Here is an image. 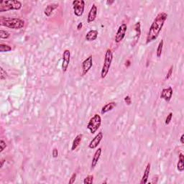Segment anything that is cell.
Here are the masks:
<instances>
[{"mask_svg": "<svg viewBox=\"0 0 184 184\" xmlns=\"http://www.w3.org/2000/svg\"><path fill=\"white\" fill-rule=\"evenodd\" d=\"M167 18L168 14L165 12H161L156 16L153 23L150 25L149 31L148 33L147 37H146V44H149L150 43L153 42L158 38Z\"/></svg>", "mask_w": 184, "mask_h": 184, "instance_id": "cell-1", "label": "cell"}, {"mask_svg": "<svg viewBox=\"0 0 184 184\" xmlns=\"http://www.w3.org/2000/svg\"><path fill=\"white\" fill-rule=\"evenodd\" d=\"M25 21L19 18H11V17H0V25L8 28L19 30L25 27Z\"/></svg>", "mask_w": 184, "mask_h": 184, "instance_id": "cell-2", "label": "cell"}, {"mask_svg": "<svg viewBox=\"0 0 184 184\" xmlns=\"http://www.w3.org/2000/svg\"><path fill=\"white\" fill-rule=\"evenodd\" d=\"M23 7V4L17 0L7 1L2 0L0 2V12H5L10 10H19Z\"/></svg>", "mask_w": 184, "mask_h": 184, "instance_id": "cell-3", "label": "cell"}, {"mask_svg": "<svg viewBox=\"0 0 184 184\" xmlns=\"http://www.w3.org/2000/svg\"><path fill=\"white\" fill-rule=\"evenodd\" d=\"M112 61H113V53H112V50L111 49L108 48L106 50L104 64H103L102 71H101V77H102V78H106V76H107L111 66H112Z\"/></svg>", "mask_w": 184, "mask_h": 184, "instance_id": "cell-4", "label": "cell"}, {"mask_svg": "<svg viewBox=\"0 0 184 184\" xmlns=\"http://www.w3.org/2000/svg\"><path fill=\"white\" fill-rule=\"evenodd\" d=\"M101 124H102V117L98 114H96L89 121L87 124V129L89 130L91 133L94 134L99 129Z\"/></svg>", "mask_w": 184, "mask_h": 184, "instance_id": "cell-5", "label": "cell"}, {"mask_svg": "<svg viewBox=\"0 0 184 184\" xmlns=\"http://www.w3.org/2000/svg\"><path fill=\"white\" fill-rule=\"evenodd\" d=\"M72 5L74 15L77 17H82L84 12L85 2L84 0H74Z\"/></svg>", "mask_w": 184, "mask_h": 184, "instance_id": "cell-6", "label": "cell"}, {"mask_svg": "<svg viewBox=\"0 0 184 184\" xmlns=\"http://www.w3.org/2000/svg\"><path fill=\"white\" fill-rule=\"evenodd\" d=\"M127 30V25L126 23H122L116 31V35H115V43H120L123 40L126 35Z\"/></svg>", "mask_w": 184, "mask_h": 184, "instance_id": "cell-7", "label": "cell"}, {"mask_svg": "<svg viewBox=\"0 0 184 184\" xmlns=\"http://www.w3.org/2000/svg\"><path fill=\"white\" fill-rule=\"evenodd\" d=\"M71 61V51L66 49L63 53V61L62 65H61V69H62L63 73H66L68 70L69 63Z\"/></svg>", "mask_w": 184, "mask_h": 184, "instance_id": "cell-8", "label": "cell"}, {"mask_svg": "<svg viewBox=\"0 0 184 184\" xmlns=\"http://www.w3.org/2000/svg\"><path fill=\"white\" fill-rule=\"evenodd\" d=\"M92 66H93V56L92 55H89L88 58H86L82 62V76H85V75L90 71V69L92 68Z\"/></svg>", "mask_w": 184, "mask_h": 184, "instance_id": "cell-9", "label": "cell"}, {"mask_svg": "<svg viewBox=\"0 0 184 184\" xmlns=\"http://www.w3.org/2000/svg\"><path fill=\"white\" fill-rule=\"evenodd\" d=\"M103 137H104V134H103V132H99V133L92 140V141L90 142V143L89 144V148L92 150L96 149V148L98 147V145L100 144V142L102 140Z\"/></svg>", "mask_w": 184, "mask_h": 184, "instance_id": "cell-10", "label": "cell"}, {"mask_svg": "<svg viewBox=\"0 0 184 184\" xmlns=\"http://www.w3.org/2000/svg\"><path fill=\"white\" fill-rule=\"evenodd\" d=\"M173 92V90L171 86L168 87V88L166 89H163L161 92V98L165 100L166 102H169L172 99Z\"/></svg>", "mask_w": 184, "mask_h": 184, "instance_id": "cell-11", "label": "cell"}, {"mask_svg": "<svg viewBox=\"0 0 184 184\" xmlns=\"http://www.w3.org/2000/svg\"><path fill=\"white\" fill-rule=\"evenodd\" d=\"M98 12V8L96 7L95 4H93L92 7H91L89 12L88 17H87V23H92L94 22L96 18Z\"/></svg>", "mask_w": 184, "mask_h": 184, "instance_id": "cell-12", "label": "cell"}, {"mask_svg": "<svg viewBox=\"0 0 184 184\" xmlns=\"http://www.w3.org/2000/svg\"><path fill=\"white\" fill-rule=\"evenodd\" d=\"M102 149L101 148H98V149L96 150V152L94 153V156H93L92 163H91V170H94V168L96 167V165H97L98 162L100 159L101 155H102Z\"/></svg>", "mask_w": 184, "mask_h": 184, "instance_id": "cell-13", "label": "cell"}, {"mask_svg": "<svg viewBox=\"0 0 184 184\" xmlns=\"http://www.w3.org/2000/svg\"><path fill=\"white\" fill-rule=\"evenodd\" d=\"M150 168H151V164L148 163L146 165L145 171H144L143 175H142L141 181H140V184H145L148 183V180L149 179V175L150 173Z\"/></svg>", "mask_w": 184, "mask_h": 184, "instance_id": "cell-14", "label": "cell"}, {"mask_svg": "<svg viewBox=\"0 0 184 184\" xmlns=\"http://www.w3.org/2000/svg\"><path fill=\"white\" fill-rule=\"evenodd\" d=\"M98 35L99 33L97 30H91L86 33L85 38H86V40L88 41V42H92V41H94L97 39Z\"/></svg>", "mask_w": 184, "mask_h": 184, "instance_id": "cell-15", "label": "cell"}, {"mask_svg": "<svg viewBox=\"0 0 184 184\" xmlns=\"http://www.w3.org/2000/svg\"><path fill=\"white\" fill-rule=\"evenodd\" d=\"M58 6H59L58 4H55V3L49 4L48 5H47V7H45L44 9L45 15L46 16V17H50V16L52 15L53 11L58 7Z\"/></svg>", "mask_w": 184, "mask_h": 184, "instance_id": "cell-16", "label": "cell"}, {"mask_svg": "<svg viewBox=\"0 0 184 184\" xmlns=\"http://www.w3.org/2000/svg\"><path fill=\"white\" fill-rule=\"evenodd\" d=\"M116 104L114 102L108 103V104H105V105L103 106L102 111H101V113H102V114H105L106 113H107V112L112 111L114 107H116Z\"/></svg>", "mask_w": 184, "mask_h": 184, "instance_id": "cell-17", "label": "cell"}, {"mask_svg": "<svg viewBox=\"0 0 184 184\" xmlns=\"http://www.w3.org/2000/svg\"><path fill=\"white\" fill-rule=\"evenodd\" d=\"M82 138H83L82 134H78L76 136L74 141H73L72 146H71V150H72V151H74L75 150H76V148L80 145L81 142H82Z\"/></svg>", "mask_w": 184, "mask_h": 184, "instance_id": "cell-18", "label": "cell"}, {"mask_svg": "<svg viewBox=\"0 0 184 184\" xmlns=\"http://www.w3.org/2000/svg\"><path fill=\"white\" fill-rule=\"evenodd\" d=\"M134 28L136 33L135 37H134V41H135L134 45H135L136 43L138 41V40L140 39V35H141V24H140V22H137V23H135V25H134Z\"/></svg>", "mask_w": 184, "mask_h": 184, "instance_id": "cell-19", "label": "cell"}, {"mask_svg": "<svg viewBox=\"0 0 184 184\" xmlns=\"http://www.w3.org/2000/svg\"><path fill=\"white\" fill-rule=\"evenodd\" d=\"M177 169L179 172H183L184 171V155L181 153L179 154V162L177 163Z\"/></svg>", "mask_w": 184, "mask_h": 184, "instance_id": "cell-20", "label": "cell"}, {"mask_svg": "<svg viewBox=\"0 0 184 184\" xmlns=\"http://www.w3.org/2000/svg\"><path fill=\"white\" fill-rule=\"evenodd\" d=\"M163 40H161L160 41L159 44L158 45L157 50H156V55H157L158 58H161L162 52H163Z\"/></svg>", "mask_w": 184, "mask_h": 184, "instance_id": "cell-21", "label": "cell"}, {"mask_svg": "<svg viewBox=\"0 0 184 184\" xmlns=\"http://www.w3.org/2000/svg\"><path fill=\"white\" fill-rule=\"evenodd\" d=\"M12 50V47L9 46V45L4 44V43H1L0 44V52L5 53V52H9Z\"/></svg>", "mask_w": 184, "mask_h": 184, "instance_id": "cell-22", "label": "cell"}, {"mask_svg": "<svg viewBox=\"0 0 184 184\" xmlns=\"http://www.w3.org/2000/svg\"><path fill=\"white\" fill-rule=\"evenodd\" d=\"M10 37V34L9 32L4 30H0V38L1 39H7Z\"/></svg>", "mask_w": 184, "mask_h": 184, "instance_id": "cell-23", "label": "cell"}, {"mask_svg": "<svg viewBox=\"0 0 184 184\" xmlns=\"http://www.w3.org/2000/svg\"><path fill=\"white\" fill-rule=\"evenodd\" d=\"M93 182H94V175H88L84 180V184H92L93 183Z\"/></svg>", "mask_w": 184, "mask_h": 184, "instance_id": "cell-24", "label": "cell"}, {"mask_svg": "<svg viewBox=\"0 0 184 184\" xmlns=\"http://www.w3.org/2000/svg\"><path fill=\"white\" fill-rule=\"evenodd\" d=\"M7 78V74L6 72V71H5L2 67H0V79L2 81L5 80Z\"/></svg>", "mask_w": 184, "mask_h": 184, "instance_id": "cell-25", "label": "cell"}, {"mask_svg": "<svg viewBox=\"0 0 184 184\" xmlns=\"http://www.w3.org/2000/svg\"><path fill=\"white\" fill-rule=\"evenodd\" d=\"M173 66H171V67H170V68H169L167 74H166L165 80H168V79H169L170 78H171L172 74H173Z\"/></svg>", "mask_w": 184, "mask_h": 184, "instance_id": "cell-26", "label": "cell"}, {"mask_svg": "<svg viewBox=\"0 0 184 184\" xmlns=\"http://www.w3.org/2000/svg\"><path fill=\"white\" fill-rule=\"evenodd\" d=\"M172 118H173V113L171 112V113H169V114L167 116V117L165 119V125H168V124L171 123Z\"/></svg>", "mask_w": 184, "mask_h": 184, "instance_id": "cell-27", "label": "cell"}, {"mask_svg": "<svg viewBox=\"0 0 184 184\" xmlns=\"http://www.w3.org/2000/svg\"><path fill=\"white\" fill-rule=\"evenodd\" d=\"M0 148H1L0 153H2V152L4 151V150L7 148V144H6V142L4 141L3 140H0Z\"/></svg>", "mask_w": 184, "mask_h": 184, "instance_id": "cell-28", "label": "cell"}, {"mask_svg": "<svg viewBox=\"0 0 184 184\" xmlns=\"http://www.w3.org/2000/svg\"><path fill=\"white\" fill-rule=\"evenodd\" d=\"M76 176H77V174H76V173H73V175H71V179H70V180H69V182H68V183H69V184H72V183H75V181H76Z\"/></svg>", "mask_w": 184, "mask_h": 184, "instance_id": "cell-29", "label": "cell"}, {"mask_svg": "<svg viewBox=\"0 0 184 184\" xmlns=\"http://www.w3.org/2000/svg\"><path fill=\"white\" fill-rule=\"evenodd\" d=\"M124 102H125L126 104H127V105H130V104H132V100L130 96H126L125 97H124Z\"/></svg>", "mask_w": 184, "mask_h": 184, "instance_id": "cell-30", "label": "cell"}, {"mask_svg": "<svg viewBox=\"0 0 184 184\" xmlns=\"http://www.w3.org/2000/svg\"><path fill=\"white\" fill-rule=\"evenodd\" d=\"M52 156H53V158H58V149H57V148H53V150L52 151Z\"/></svg>", "mask_w": 184, "mask_h": 184, "instance_id": "cell-31", "label": "cell"}, {"mask_svg": "<svg viewBox=\"0 0 184 184\" xmlns=\"http://www.w3.org/2000/svg\"><path fill=\"white\" fill-rule=\"evenodd\" d=\"M82 27H83V23H79L78 25H77V30H80L82 28Z\"/></svg>", "mask_w": 184, "mask_h": 184, "instance_id": "cell-32", "label": "cell"}, {"mask_svg": "<svg viewBox=\"0 0 184 184\" xmlns=\"http://www.w3.org/2000/svg\"><path fill=\"white\" fill-rule=\"evenodd\" d=\"M183 139H184V134H183L181 135V138H180V142H181V144H184V141H183Z\"/></svg>", "mask_w": 184, "mask_h": 184, "instance_id": "cell-33", "label": "cell"}, {"mask_svg": "<svg viewBox=\"0 0 184 184\" xmlns=\"http://www.w3.org/2000/svg\"><path fill=\"white\" fill-rule=\"evenodd\" d=\"M5 163V159H2V161H1V165H0V168H2L3 167V165H4V163Z\"/></svg>", "mask_w": 184, "mask_h": 184, "instance_id": "cell-34", "label": "cell"}, {"mask_svg": "<svg viewBox=\"0 0 184 184\" xmlns=\"http://www.w3.org/2000/svg\"><path fill=\"white\" fill-rule=\"evenodd\" d=\"M114 2V1H106V5H112V4H113Z\"/></svg>", "mask_w": 184, "mask_h": 184, "instance_id": "cell-35", "label": "cell"}]
</instances>
